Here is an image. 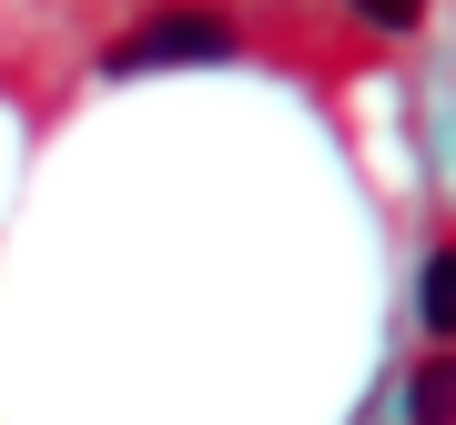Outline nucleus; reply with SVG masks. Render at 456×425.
I'll use <instances>...</instances> for the list:
<instances>
[{
    "instance_id": "obj_4",
    "label": "nucleus",
    "mask_w": 456,
    "mask_h": 425,
    "mask_svg": "<svg viewBox=\"0 0 456 425\" xmlns=\"http://www.w3.org/2000/svg\"><path fill=\"white\" fill-rule=\"evenodd\" d=\"M355 20H365V31H416L426 0H355Z\"/></svg>"
},
{
    "instance_id": "obj_1",
    "label": "nucleus",
    "mask_w": 456,
    "mask_h": 425,
    "mask_svg": "<svg viewBox=\"0 0 456 425\" xmlns=\"http://www.w3.org/2000/svg\"><path fill=\"white\" fill-rule=\"evenodd\" d=\"M224 51H233L224 11H152L102 51V71H183V61H224Z\"/></svg>"
},
{
    "instance_id": "obj_3",
    "label": "nucleus",
    "mask_w": 456,
    "mask_h": 425,
    "mask_svg": "<svg viewBox=\"0 0 456 425\" xmlns=\"http://www.w3.org/2000/svg\"><path fill=\"white\" fill-rule=\"evenodd\" d=\"M406 425H456V355H426L406 375Z\"/></svg>"
},
{
    "instance_id": "obj_2",
    "label": "nucleus",
    "mask_w": 456,
    "mask_h": 425,
    "mask_svg": "<svg viewBox=\"0 0 456 425\" xmlns=\"http://www.w3.org/2000/svg\"><path fill=\"white\" fill-rule=\"evenodd\" d=\"M416 314H426V334L456 344V244L426 253V274H416Z\"/></svg>"
}]
</instances>
